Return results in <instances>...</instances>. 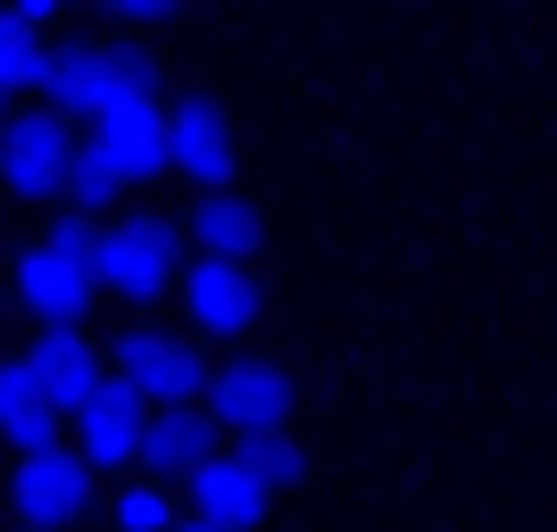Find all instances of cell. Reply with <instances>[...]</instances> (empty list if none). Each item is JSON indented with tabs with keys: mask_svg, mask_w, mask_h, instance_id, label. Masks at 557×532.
Instances as JSON below:
<instances>
[{
	"mask_svg": "<svg viewBox=\"0 0 557 532\" xmlns=\"http://www.w3.org/2000/svg\"><path fill=\"white\" fill-rule=\"evenodd\" d=\"M216 449H225V424H216L200 399H175V408H150V417H141V466H150V483H191Z\"/></svg>",
	"mask_w": 557,
	"mask_h": 532,
	"instance_id": "11",
	"label": "cell"
},
{
	"mask_svg": "<svg viewBox=\"0 0 557 532\" xmlns=\"http://www.w3.org/2000/svg\"><path fill=\"white\" fill-rule=\"evenodd\" d=\"M200 408H209L233 441L242 433H275V424L300 417V374L283 367V358H267V349H225V358L209 367Z\"/></svg>",
	"mask_w": 557,
	"mask_h": 532,
	"instance_id": "4",
	"label": "cell"
},
{
	"mask_svg": "<svg viewBox=\"0 0 557 532\" xmlns=\"http://www.w3.org/2000/svg\"><path fill=\"white\" fill-rule=\"evenodd\" d=\"M9 508H17V524H34V532L75 524V516L92 508V466L75 458L67 441L17 449V466H9Z\"/></svg>",
	"mask_w": 557,
	"mask_h": 532,
	"instance_id": "9",
	"label": "cell"
},
{
	"mask_svg": "<svg viewBox=\"0 0 557 532\" xmlns=\"http://www.w3.org/2000/svg\"><path fill=\"white\" fill-rule=\"evenodd\" d=\"M0 116H9V92H0Z\"/></svg>",
	"mask_w": 557,
	"mask_h": 532,
	"instance_id": "23",
	"label": "cell"
},
{
	"mask_svg": "<svg viewBox=\"0 0 557 532\" xmlns=\"http://www.w3.org/2000/svg\"><path fill=\"white\" fill-rule=\"evenodd\" d=\"M184 242H191V250H209V258H258L267 216H258V200H242L233 184H216V191H200V200H191Z\"/></svg>",
	"mask_w": 557,
	"mask_h": 532,
	"instance_id": "15",
	"label": "cell"
},
{
	"mask_svg": "<svg viewBox=\"0 0 557 532\" xmlns=\"http://www.w3.org/2000/svg\"><path fill=\"white\" fill-rule=\"evenodd\" d=\"M75 141H84L125 191L166 184V100H116V109L92 116V134H75Z\"/></svg>",
	"mask_w": 557,
	"mask_h": 532,
	"instance_id": "10",
	"label": "cell"
},
{
	"mask_svg": "<svg viewBox=\"0 0 557 532\" xmlns=\"http://www.w3.org/2000/svg\"><path fill=\"white\" fill-rule=\"evenodd\" d=\"M17 532H34V524H17Z\"/></svg>",
	"mask_w": 557,
	"mask_h": 532,
	"instance_id": "24",
	"label": "cell"
},
{
	"mask_svg": "<svg viewBox=\"0 0 557 532\" xmlns=\"http://www.w3.org/2000/svg\"><path fill=\"white\" fill-rule=\"evenodd\" d=\"M9 9H17V17H34V25H50L59 9H75V0H9Z\"/></svg>",
	"mask_w": 557,
	"mask_h": 532,
	"instance_id": "21",
	"label": "cell"
},
{
	"mask_svg": "<svg viewBox=\"0 0 557 532\" xmlns=\"http://www.w3.org/2000/svg\"><path fill=\"white\" fill-rule=\"evenodd\" d=\"M233 449L258 466V483H267V491H292V483L308 474V441L292 433V424H275V433H242Z\"/></svg>",
	"mask_w": 557,
	"mask_h": 532,
	"instance_id": "17",
	"label": "cell"
},
{
	"mask_svg": "<svg viewBox=\"0 0 557 532\" xmlns=\"http://www.w3.org/2000/svg\"><path fill=\"white\" fill-rule=\"evenodd\" d=\"M242 166V134H233V109L209 92H184L166 100V175H184L191 191H216L233 184Z\"/></svg>",
	"mask_w": 557,
	"mask_h": 532,
	"instance_id": "8",
	"label": "cell"
},
{
	"mask_svg": "<svg viewBox=\"0 0 557 532\" xmlns=\"http://www.w3.org/2000/svg\"><path fill=\"white\" fill-rule=\"evenodd\" d=\"M42 25L17 17V9H0V92H34L42 84Z\"/></svg>",
	"mask_w": 557,
	"mask_h": 532,
	"instance_id": "18",
	"label": "cell"
},
{
	"mask_svg": "<svg viewBox=\"0 0 557 532\" xmlns=\"http://www.w3.org/2000/svg\"><path fill=\"white\" fill-rule=\"evenodd\" d=\"M141 417H150V408H141V399L109 374V383H100V392L75 408V458L100 466V474H116V466H141Z\"/></svg>",
	"mask_w": 557,
	"mask_h": 532,
	"instance_id": "12",
	"label": "cell"
},
{
	"mask_svg": "<svg viewBox=\"0 0 557 532\" xmlns=\"http://www.w3.org/2000/svg\"><path fill=\"white\" fill-rule=\"evenodd\" d=\"M75 166V125L59 109H9L0 116V191L9 200H59Z\"/></svg>",
	"mask_w": 557,
	"mask_h": 532,
	"instance_id": "7",
	"label": "cell"
},
{
	"mask_svg": "<svg viewBox=\"0 0 557 532\" xmlns=\"http://www.w3.org/2000/svg\"><path fill=\"white\" fill-rule=\"evenodd\" d=\"M17 308L34 324H84V308L100 300V216L59 209L17 258H9Z\"/></svg>",
	"mask_w": 557,
	"mask_h": 532,
	"instance_id": "1",
	"label": "cell"
},
{
	"mask_svg": "<svg viewBox=\"0 0 557 532\" xmlns=\"http://www.w3.org/2000/svg\"><path fill=\"white\" fill-rule=\"evenodd\" d=\"M42 109H59L67 125H92L116 100H159V67L141 59L134 42H100V34H75V42L42 50Z\"/></svg>",
	"mask_w": 557,
	"mask_h": 532,
	"instance_id": "2",
	"label": "cell"
},
{
	"mask_svg": "<svg viewBox=\"0 0 557 532\" xmlns=\"http://www.w3.org/2000/svg\"><path fill=\"white\" fill-rule=\"evenodd\" d=\"M175 300H184L191 333L242 349L258 333V317H267V283H258V258H209V250H191L184 275H175Z\"/></svg>",
	"mask_w": 557,
	"mask_h": 532,
	"instance_id": "5",
	"label": "cell"
},
{
	"mask_svg": "<svg viewBox=\"0 0 557 532\" xmlns=\"http://www.w3.org/2000/svg\"><path fill=\"white\" fill-rule=\"evenodd\" d=\"M175 532H233V524H209V516H191V524H175Z\"/></svg>",
	"mask_w": 557,
	"mask_h": 532,
	"instance_id": "22",
	"label": "cell"
},
{
	"mask_svg": "<svg viewBox=\"0 0 557 532\" xmlns=\"http://www.w3.org/2000/svg\"><path fill=\"white\" fill-rule=\"evenodd\" d=\"M184 499H191V516L233 524V532H258V524H267V508H275V491L258 483V466L242 458V449H216V458L184 483Z\"/></svg>",
	"mask_w": 557,
	"mask_h": 532,
	"instance_id": "13",
	"label": "cell"
},
{
	"mask_svg": "<svg viewBox=\"0 0 557 532\" xmlns=\"http://www.w3.org/2000/svg\"><path fill=\"white\" fill-rule=\"evenodd\" d=\"M184 258H191V242H184V225H175V216L125 209V216H109V225H100V292H116L125 308H150V300H166V292H175Z\"/></svg>",
	"mask_w": 557,
	"mask_h": 532,
	"instance_id": "3",
	"label": "cell"
},
{
	"mask_svg": "<svg viewBox=\"0 0 557 532\" xmlns=\"http://www.w3.org/2000/svg\"><path fill=\"white\" fill-rule=\"evenodd\" d=\"M0 441H9V449H42V441H59V408H50L42 374L25 367V358H0Z\"/></svg>",
	"mask_w": 557,
	"mask_h": 532,
	"instance_id": "16",
	"label": "cell"
},
{
	"mask_svg": "<svg viewBox=\"0 0 557 532\" xmlns=\"http://www.w3.org/2000/svg\"><path fill=\"white\" fill-rule=\"evenodd\" d=\"M25 367L42 374V392L59 417H75L84 399L109 383V367H100V342L84 333V324H50V333H34V349H25Z\"/></svg>",
	"mask_w": 557,
	"mask_h": 532,
	"instance_id": "14",
	"label": "cell"
},
{
	"mask_svg": "<svg viewBox=\"0 0 557 532\" xmlns=\"http://www.w3.org/2000/svg\"><path fill=\"white\" fill-rule=\"evenodd\" d=\"M116 25H175L184 17V0H100Z\"/></svg>",
	"mask_w": 557,
	"mask_h": 532,
	"instance_id": "20",
	"label": "cell"
},
{
	"mask_svg": "<svg viewBox=\"0 0 557 532\" xmlns=\"http://www.w3.org/2000/svg\"><path fill=\"white\" fill-rule=\"evenodd\" d=\"M116 532H175L184 516H175V483H125L116 491V508H109Z\"/></svg>",
	"mask_w": 557,
	"mask_h": 532,
	"instance_id": "19",
	"label": "cell"
},
{
	"mask_svg": "<svg viewBox=\"0 0 557 532\" xmlns=\"http://www.w3.org/2000/svg\"><path fill=\"white\" fill-rule=\"evenodd\" d=\"M109 374L141 408H175V399H200L209 392V358L191 333H166V324H125L109 342Z\"/></svg>",
	"mask_w": 557,
	"mask_h": 532,
	"instance_id": "6",
	"label": "cell"
}]
</instances>
